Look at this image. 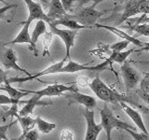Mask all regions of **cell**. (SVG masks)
Masks as SVG:
<instances>
[{
  "label": "cell",
  "mask_w": 149,
  "mask_h": 140,
  "mask_svg": "<svg viewBox=\"0 0 149 140\" xmlns=\"http://www.w3.org/2000/svg\"><path fill=\"white\" fill-rule=\"evenodd\" d=\"M88 86H90L91 91L95 93V95L99 98V99L104 102L112 103V104H115V105H118V104L119 105V103L125 102V103H127V104L129 103V105L137 106L140 110L143 111V113H148L149 112V109H147L146 106L139 105L138 103L132 100L130 97L127 96L126 94H123V93H119L116 90L109 88L99 77H96L90 84H88Z\"/></svg>",
  "instance_id": "obj_1"
},
{
  "label": "cell",
  "mask_w": 149,
  "mask_h": 140,
  "mask_svg": "<svg viewBox=\"0 0 149 140\" xmlns=\"http://www.w3.org/2000/svg\"><path fill=\"white\" fill-rule=\"evenodd\" d=\"M100 114L102 120L101 124L106 133V140H112L111 134L114 129H121V130L130 129L133 131L136 130V128L133 125L128 123H125V121L116 118L108 106H104V108H102L100 110Z\"/></svg>",
  "instance_id": "obj_2"
},
{
  "label": "cell",
  "mask_w": 149,
  "mask_h": 140,
  "mask_svg": "<svg viewBox=\"0 0 149 140\" xmlns=\"http://www.w3.org/2000/svg\"><path fill=\"white\" fill-rule=\"evenodd\" d=\"M149 13V0H127L124 7V10L116 25L119 26L121 23L126 22L134 15L143 14L146 15Z\"/></svg>",
  "instance_id": "obj_3"
},
{
  "label": "cell",
  "mask_w": 149,
  "mask_h": 140,
  "mask_svg": "<svg viewBox=\"0 0 149 140\" xmlns=\"http://www.w3.org/2000/svg\"><path fill=\"white\" fill-rule=\"evenodd\" d=\"M104 14L105 12L97 10L93 6H91V7L82 8L78 13L74 14V15H69V14H67V17L73 19V20H76L77 22L80 23V24L88 26L91 29L93 26H95L97 21L99 20L102 15H104Z\"/></svg>",
  "instance_id": "obj_4"
},
{
  "label": "cell",
  "mask_w": 149,
  "mask_h": 140,
  "mask_svg": "<svg viewBox=\"0 0 149 140\" xmlns=\"http://www.w3.org/2000/svg\"><path fill=\"white\" fill-rule=\"evenodd\" d=\"M120 75L123 78L126 91L129 92L130 90L135 88L138 84L141 82V75L135 69L130 62L126 61L124 64H121L120 67Z\"/></svg>",
  "instance_id": "obj_5"
},
{
  "label": "cell",
  "mask_w": 149,
  "mask_h": 140,
  "mask_svg": "<svg viewBox=\"0 0 149 140\" xmlns=\"http://www.w3.org/2000/svg\"><path fill=\"white\" fill-rule=\"evenodd\" d=\"M50 32L52 34L58 36L63 41L65 46V57L66 59H70V50L74 46V40L77 36L78 30H71V29H60L58 26L53 25L52 23H49Z\"/></svg>",
  "instance_id": "obj_6"
},
{
  "label": "cell",
  "mask_w": 149,
  "mask_h": 140,
  "mask_svg": "<svg viewBox=\"0 0 149 140\" xmlns=\"http://www.w3.org/2000/svg\"><path fill=\"white\" fill-rule=\"evenodd\" d=\"M0 62L5 66L6 69H14L16 71L24 73L27 76H30V73L26 71L18 64L17 55L11 48H5L4 45L0 48Z\"/></svg>",
  "instance_id": "obj_7"
},
{
  "label": "cell",
  "mask_w": 149,
  "mask_h": 140,
  "mask_svg": "<svg viewBox=\"0 0 149 140\" xmlns=\"http://www.w3.org/2000/svg\"><path fill=\"white\" fill-rule=\"evenodd\" d=\"M83 116L87 121V131L85 140H97L99 134L102 132V124H97L94 120V111L88 108H84Z\"/></svg>",
  "instance_id": "obj_8"
},
{
  "label": "cell",
  "mask_w": 149,
  "mask_h": 140,
  "mask_svg": "<svg viewBox=\"0 0 149 140\" xmlns=\"http://www.w3.org/2000/svg\"><path fill=\"white\" fill-rule=\"evenodd\" d=\"M77 89L72 85H64V84H49L44 89L39 91H32V93L39 95L41 98L44 96H61L63 95L64 92H77Z\"/></svg>",
  "instance_id": "obj_9"
},
{
  "label": "cell",
  "mask_w": 149,
  "mask_h": 140,
  "mask_svg": "<svg viewBox=\"0 0 149 140\" xmlns=\"http://www.w3.org/2000/svg\"><path fill=\"white\" fill-rule=\"evenodd\" d=\"M23 1L25 2L28 11H29V15H28L27 20L23 22L31 24L34 21H39V20L45 21L47 23L51 22L48 15L44 12L43 8H42L41 5L39 3L35 2L34 0H23Z\"/></svg>",
  "instance_id": "obj_10"
},
{
  "label": "cell",
  "mask_w": 149,
  "mask_h": 140,
  "mask_svg": "<svg viewBox=\"0 0 149 140\" xmlns=\"http://www.w3.org/2000/svg\"><path fill=\"white\" fill-rule=\"evenodd\" d=\"M65 98H67L69 100V105H72L77 103V104H80L84 106L86 108L88 109H93L97 105L96 99L94 97L91 95L84 94V93L79 92L78 91L77 92H68L66 94H63Z\"/></svg>",
  "instance_id": "obj_11"
},
{
  "label": "cell",
  "mask_w": 149,
  "mask_h": 140,
  "mask_svg": "<svg viewBox=\"0 0 149 140\" xmlns=\"http://www.w3.org/2000/svg\"><path fill=\"white\" fill-rule=\"evenodd\" d=\"M65 61H66V58H63L61 62H58L54 64H51L50 66L47 67L45 70L43 71H41L39 73H36L35 75H30V76H26V77H23V78H20V77H17V78H8V80L10 83H13V82H25V81H28V80H32V79H35V78H37L41 76H45V75H50V74H57L59 73V71L61 70L63 65H64V63Z\"/></svg>",
  "instance_id": "obj_12"
},
{
  "label": "cell",
  "mask_w": 149,
  "mask_h": 140,
  "mask_svg": "<svg viewBox=\"0 0 149 140\" xmlns=\"http://www.w3.org/2000/svg\"><path fill=\"white\" fill-rule=\"evenodd\" d=\"M34 96L31 97L29 100L27 101H21L22 104H25L24 106L22 107L21 110L18 111L19 115L21 116H29L30 114L33 113V111L36 108V106H48L52 104L51 102H45V101H41V97L39 95L36 94V93H33Z\"/></svg>",
  "instance_id": "obj_13"
},
{
  "label": "cell",
  "mask_w": 149,
  "mask_h": 140,
  "mask_svg": "<svg viewBox=\"0 0 149 140\" xmlns=\"http://www.w3.org/2000/svg\"><path fill=\"white\" fill-rule=\"evenodd\" d=\"M119 105H120L121 107H122V109L126 112V114H127L130 118L133 120V123L136 124L137 127L141 130L143 133L149 134V133L147 132V130H146V125H144V123H143V120L142 118L141 114H140L136 109H134L130 106H129L127 103L121 102V103H119Z\"/></svg>",
  "instance_id": "obj_14"
},
{
  "label": "cell",
  "mask_w": 149,
  "mask_h": 140,
  "mask_svg": "<svg viewBox=\"0 0 149 140\" xmlns=\"http://www.w3.org/2000/svg\"><path fill=\"white\" fill-rule=\"evenodd\" d=\"M95 27H97V28H104V29L108 30L109 32L113 33L114 35H116V36H118V37H120V38L128 40V41L130 42V43H132L133 45L137 46V47H143L144 46V42L139 40L138 38H136V37H134V36H129V34H127L126 32L120 30V29H118V28H116L115 26L102 25V24H99V23H96Z\"/></svg>",
  "instance_id": "obj_15"
},
{
  "label": "cell",
  "mask_w": 149,
  "mask_h": 140,
  "mask_svg": "<svg viewBox=\"0 0 149 140\" xmlns=\"http://www.w3.org/2000/svg\"><path fill=\"white\" fill-rule=\"evenodd\" d=\"M44 34H47L46 22L45 21H42V20H39V21L36 22V26H35L34 30H33V32H32V35H31L32 46H31V48H29L30 50H32L36 56L38 55V50H37V48H36L37 41H38L39 37L42 35H44Z\"/></svg>",
  "instance_id": "obj_16"
},
{
  "label": "cell",
  "mask_w": 149,
  "mask_h": 140,
  "mask_svg": "<svg viewBox=\"0 0 149 140\" xmlns=\"http://www.w3.org/2000/svg\"><path fill=\"white\" fill-rule=\"evenodd\" d=\"M0 90L7 92L8 95L18 105L21 103V99L22 97H24V96H26L28 94H30V93H32V91H27V90L20 91V90H17V89H15V88L10 85V82H9L8 79L5 81L4 86H0Z\"/></svg>",
  "instance_id": "obj_17"
},
{
  "label": "cell",
  "mask_w": 149,
  "mask_h": 140,
  "mask_svg": "<svg viewBox=\"0 0 149 140\" xmlns=\"http://www.w3.org/2000/svg\"><path fill=\"white\" fill-rule=\"evenodd\" d=\"M19 24H22V28L21 29V31L19 32V34L17 35V36L13 40L9 41V42H8V43L4 44V45L26 43V44H29V48H31L32 39H31V35H30V32H29V28H30L31 24H29V23H26V22H20Z\"/></svg>",
  "instance_id": "obj_18"
},
{
  "label": "cell",
  "mask_w": 149,
  "mask_h": 140,
  "mask_svg": "<svg viewBox=\"0 0 149 140\" xmlns=\"http://www.w3.org/2000/svg\"><path fill=\"white\" fill-rule=\"evenodd\" d=\"M47 15H48L50 22H52L56 20H59V19L64 17L65 15H67V12L63 8L61 0H51L49 12L47 13Z\"/></svg>",
  "instance_id": "obj_19"
},
{
  "label": "cell",
  "mask_w": 149,
  "mask_h": 140,
  "mask_svg": "<svg viewBox=\"0 0 149 140\" xmlns=\"http://www.w3.org/2000/svg\"><path fill=\"white\" fill-rule=\"evenodd\" d=\"M53 25L55 26H59V25H63L64 27H66L67 29H71V30H81V29H90L88 26L82 25L79 22H77L76 20H73V19L67 17V15H65L64 17L59 19V20H56L52 22Z\"/></svg>",
  "instance_id": "obj_20"
},
{
  "label": "cell",
  "mask_w": 149,
  "mask_h": 140,
  "mask_svg": "<svg viewBox=\"0 0 149 140\" xmlns=\"http://www.w3.org/2000/svg\"><path fill=\"white\" fill-rule=\"evenodd\" d=\"M83 70L94 71V66H88V64H80L78 63L74 62L71 59H69V62L61 68L59 73H76L79 71H83Z\"/></svg>",
  "instance_id": "obj_21"
},
{
  "label": "cell",
  "mask_w": 149,
  "mask_h": 140,
  "mask_svg": "<svg viewBox=\"0 0 149 140\" xmlns=\"http://www.w3.org/2000/svg\"><path fill=\"white\" fill-rule=\"evenodd\" d=\"M133 51V50H129L125 51H120V52H111L110 56L108 59H106L105 61L108 64V65H112L114 63L122 64H124L127 58L130 56V54Z\"/></svg>",
  "instance_id": "obj_22"
},
{
  "label": "cell",
  "mask_w": 149,
  "mask_h": 140,
  "mask_svg": "<svg viewBox=\"0 0 149 140\" xmlns=\"http://www.w3.org/2000/svg\"><path fill=\"white\" fill-rule=\"evenodd\" d=\"M36 126L37 127V129H38L39 132H41L44 134H49L51 131L54 130L56 127H57L55 123H48V121H46L43 119H41L39 116L36 118Z\"/></svg>",
  "instance_id": "obj_23"
},
{
  "label": "cell",
  "mask_w": 149,
  "mask_h": 140,
  "mask_svg": "<svg viewBox=\"0 0 149 140\" xmlns=\"http://www.w3.org/2000/svg\"><path fill=\"white\" fill-rule=\"evenodd\" d=\"M122 27L126 28V29L134 31L135 33H137L138 36H149V23H139V24H132Z\"/></svg>",
  "instance_id": "obj_24"
},
{
  "label": "cell",
  "mask_w": 149,
  "mask_h": 140,
  "mask_svg": "<svg viewBox=\"0 0 149 140\" xmlns=\"http://www.w3.org/2000/svg\"><path fill=\"white\" fill-rule=\"evenodd\" d=\"M130 41L122 39L121 41L116 42L114 44L109 45L107 48L111 50V52H120V51H123L126 48H127V47L130 45ZM111 52H110V54H111Z\"/></svg>",
  "instance_id": "obj_25"
},
{
  "label": "cell",
  "mask_w": 149,
  "mask_h": 140,
  "mask_svg": "<svg viewBox=\"0 0 149 140\" xmlns=\"http://www.w3.org/2000/svg\"><path fill=\"white\" fill-rule=\"evenodd\" d=\"M17 120L11 121V123H9L8 124H5V125H0V140H10L8 139V137L7 136V133L8 131L10 129L11 126H13L17 123Z\"/></svg>",
  "instance_id": "obj_26"
},
{
  "label": "cell",
  "mask_w": 149,
  "mask_h": 140,
  "mask_svg": "<svg viewBox=\"0 0 149 140\" xmlns=\"http://www.w3.org/2000/svg\"><path fill=\"white\" fill-rule=\"evenodd\" d=\"M124 131H126L127 133H129V134L132 135L134 140H149V134H146L144 133H137L136 131L130 129H125Z\"/></svg>",
  "instance_id": "obj_27"
},
{
  "label": "cell",
  "mask_w": 149,
  "mask_h": 140,
  "mask_svg": "<svg viewBox=\"0 0 149 140\" xmlns=\"http://www.w3.org/2000/svg\"><path fill=\"white\" fill-rule=\"evenodd\" d=\"M16 5L14 4H8V5H5L4 7L0 8V20H4V21H7V22H10L8 19L6 17V13L7 11H8L9 9H11L12 8H15Z\"/></svg>",
  "instance_id": "obj_28"
},
{
  "label": "cell",
  "mask_w": 149,
  "mask_h": 140,
  "mask_svg": "<svg viewBox=\"0 0 149 140\" xmlns=\"http://www.w3.org/2000/svg\"><path fill=\"white\" fill-rule=\"evenodd\" d=\"M128 23L132 22L133 24H139V23H149V16L146 15H142L141 17L136 18V19H128L127 21Z\"/></svg>",
  "instance_id": "obj_29"
},
{
  "label": "cell",
  "mask_w": 149,
  "mask_h": 140,
  "mask_svg": "<svg viewBox=\"0 0 149 140\" xmlns=\"http://www.w3.org/2000/svg\"><path fill=\"white\" fill-rule=\"evenodd\" d=\"M146 76L143 77L140 82V90L149 92V73H146Z\"/></svg>",
  "instance_id": "obj_30"
},
{
  "label": "cell",
  "mask_w": 149,
  "mask_h": 140,
  "mask_svg": "<svg viewBox=\"0 0 149 140\" xmlns=\"http://www.w3.org/2000/svg\"><path fill=\"white\" fill-rule=\"evenodd\" d=\"M38 138H39V134H38V132H37V130L32 129L26 134L23 140H38Z\"/></svg>",
  "instance_id": "obj_31"
},
{
  "label": "cell",
  "mask_w": 149,
  "mask_h": 140,
  "mask_svg": "<svg viewBox=\"0 0 149 140\" xmlns=\"http://www.w3.org/2000/svg\"><path fill=\"white\" fill-rule=\"evenodd\" d=\"M0 105H18L10 97L5 94H0Z\"/></svg>",
  "instance_id": "obj_32"
},
{
  "label": "cell",
  "mask_w": 149,
  "mask_h": 140,
  "mask_svg": "<svg viewBox=\"0 0 149 140\" xmlns=\"http://www.w3.org/2000/svg\"><path fill=\"white\" fill-rule=\"evenodd\" d=\"M61 139L62 140H73L74 139V134L71 131L67 129H64L62 134H61Z\"/></svg>",
  "instance_id": "obj_33"
},
{
  "label": "cell",
  "mask_w": 149,
  "mask_h": 140,
  "mask_svg": "<svg viewBox=\"0 0 149 140\" xmlns=\"http://www.w3.org/2000/svg\"><path fill=\"white\" fill-rule=\"evenodd\" d=\"M77 1V0H61V2H62L63 6V8L65 9V11L68 12L71 10V8L73 7V4Z\"/></svg>",
  "instance_id": "obj_34"
},
{
  "label": "cell",
  "mask_w": 149,
  "mask_h": 140,
  "mask_svg": "<svg viewBox=\"0 0 149 140\" xmlns=\"http://www.w3.org/2000/svg\"><path fill=\"white\" fill-rule=\"evenodd\" d=\"M137 93H138V95L143 100V102L149 106V92H143L142 90H139V91H137Z\"/></svg>",
  "instance_id": "obj_35"
},
{
  "label": "cell",
  "mask_w": 149,
  "mask_h": 140,
  "mask_svg": "<svg viewBox=\"0 0 149 140\" xmlns=\"http://www.w3.org/2000/svg\"><path fill=\"white\" fill-rule=\"evenodd\" d=\"M104 1H105V0H80V2H79V6H81V5L86 4V3H88V2H92V3H93V4H92V6L95 8V7L97 6V5H99L100 3L104 2Z\"/></svg>",
  "instance_id": "obj_36"
},
{
  "label": "cell",
  "mask_w": 149,
  "mask_h": 140,
  "mask_svg": "<svg viewBox=\"0 0 149 140\" xmlns=\"http://www.w3.org/2000/svg\"><path fill=\"white\" fill-rule=\"evenodd\" d=\"M8 74L6 71H4V70L0 67V84H3L5 83V81L8 80Z\"/></svg>",
  "instance_id": "obj_37"
},
{
  "label": "cell",
  "mask_w": 149,
  "mask_h": 140,
  "mask_svg": "<svg viewBox=\"0 0 149 140\" xmlns=\"http://www.w3.org/2000/svg\"><path fill=\"white\" fill-rule=\"evenodd\" d=\"M143 51V50H146V51H149V42H144V46L142 47V49L140 50L139 51Z\"/></svg>",
  "instance_id": "obj_38"
},
{
  "label": "cell",
  "mask_w": 149,
  "mask_h": 140,
  "mask_svg": "<svg viewBox=\"0 0 149 140\" xmlns=\"http://www.w3.org/2000/svg\"><path fill=\"white\" fill-rule=\"evenodd\" d=\"M0 2L3 3V4H5V5H8V4L6 3V1H5V0H0Z\"/></svg>",
  "instance_id": "obj_39"
},
{
  "label": "cell",
  "mask_w": 149,
  "mask_h": 140,
  "mask_svg": "<svg viewBox=\"0 0 149 140\" xmlns=\"http://www.w3.org/2000/svg\"><path fill=\"white\" fill-rule=\"evenodd\" d=\"M140 64H149V61H147V62H139Z\"/></svg>",
  "instance_id": "obj_40"
},
{
  "label": "cell",
  "mask_w": 149,
  "mask_h": 140,
  "mask_svg": "<svg viewBox=\"0 0 149 140\" xmlns=\"http://www.w3.org/2000/svg\"><path fill=\"white\" fill-rule=\"evenodd\" d=\"M42 1H43V0H42Z\"/></svg>",
  "instance_id": "obj_41"
},
{
  "label": "cell",
  "mask_w": 149,
  "mask_h": 140,
  "mask_svg": "<svg viewBox=\"0 0 149 140\" xmlns=\"http://www.w3.org/2000/svg\"><path fill=\"white\" fill-rule=\"evenodd\" d=\"M10 140H11V139H10Z\"/></svg>",
  "instance_id": "obj_42"
}]
</instances>
